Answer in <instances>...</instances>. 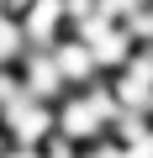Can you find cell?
Masks as SVG:
<instances>
[{"label":"cell","instance_id":"7a4b0ae2","mask_svg":"<svg viewBox=\"0 0 153 158\" xmlns=\"http://www.w3.org/2000/svg\"><path fill=\"white\" fill-rule=\"evenodd\" d=\"M16 21H21V32H27V48H42V53H48L58 37L74 32V27H69V0H32Z\"/></svg>","mask_w":153,"mask_h":158},{"label":"cell","instance_id":"6da1fadb","mask_svg":"<svg viewBox=\"0 0 153 158\" xmlns=\"http://www.w3.org/2000/svg\"><path fill=\"white\" fill-rule=\"evenodd\" d=\"M106 90H111L116 106L132 111V116H148V111H153V42H137V53H132L121 69L106 74Z\"/></svg>","mask_w":153,"mask_h":158},{"label":"cell","instance_id":"3957f363","mask_svg":"<svg viewBox=\"0 0 153 158\" xmlns=\"http://www.w3.org/2000/svg\"><path fill=\"white\" fill-rule=\"evenodd\" d=\"M6 158H48L42 148H6Z\"/></svg>","mask_w":153,"mask_h":158}]
</instances>
